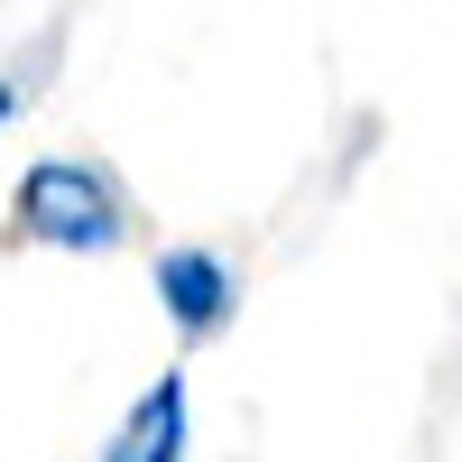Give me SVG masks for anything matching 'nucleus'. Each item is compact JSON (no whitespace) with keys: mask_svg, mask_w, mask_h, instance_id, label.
Wrapping results in <instances>:
<instances>
[{"mask_svg":"<svg viewBox=\"0 0 462 462\" xmlns=\"http://www.w3.org/2000/svg\"><path fill=\"white\" fill-rule=\"evenodd\" d=\"M158 305H167V324L185 342H213L231 324V305H241V287H231V268L213 250H167L158 259Z\"/></svg>","mask_w":462,"mask_h":462,"instance_id":"f03ea898","label":"nucleus"},{"mask_svg":"<svg viewBox=\"0 0 462 462\" xmlns=\"http://www.w3.org/2000/svg\"><path fill=\"white\" fill-rule=\"evenodd\" d=\"M10 222H19V241H47V250H121V231H130L111 176L84 158H37L10 195Z\"/></svg>","mask_w":462,"mask_h":462,"instance_id":"f257e3e1","label":"nucleus"},{"mask_svg":"<svg viewBox=\"0 0 462 462\" xmlns=\"http://www.w3.org/2000/svg\"><path fill=\"white\" fill-rule=\"evenodd\" d=\"M102 462H185V370H167L158 389L121 416V435L102 444Z\"/></svg>","mask_w":462,"mask_h":462,"instance_id":"7ed1b4c3","label":"nucleus"},{"mask_svg":"<svg viewBox=\"0 0 462 462\" xmlns=\"http://www.w3.org/2000/svg\"><path fill=\"white\" fill-rule=\"evenodd\" d=\"M19 102H28V74H10V65H0V121H10Z\"/></svg>","mask_w":462,"mask_h":462,"instance_id":"20e7f679","label":"nucleus"}]
</instances>
